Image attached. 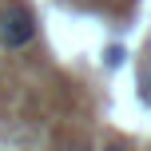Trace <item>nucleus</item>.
<instances>
[{"mask_svg": "<svg viewBox=\"0 0 151 151\" xmlns=\"http://www.w3.org/2000/svg\"><path fill=\"white\" fill-rule=\"evenodd\" d=\"M36 40V16L28 12L24 4H8L0 12V48L8 52H20Z\"/></svg>", "mask_w": 151, "mask_h": 151, "instance_id": "obj_1", "label": "nucleus"}, {"mask_svg": "<svg viewBox=\"0 0 151 151\" xmlns=\"http://www.w3.org/2000/svg\"><path fill=\"white\" fill-rule=\"evenodd\" d=\"M104 151H131L127 139H111V143H104Z\"/></svg>", "mask_w": 151, "mask_h": 151, "instance_id": "obj_2", "label": "nucleus"}, {"mask_svg": "<svg viewBox=\"0 0 151 151\" xmlns=\"http://www.w3.org/2000/svg\"><path fill=\"white\" fill-rule=\"evenodd\" d=\"M107 64H111V68H119V64H123V48H111V52H107Z\"/></svg>", "mask_w": 151, "mask_h": 151, "instance_id": "obj_3", "label": "nucleus"}, {"mask_svg": "<svg viewBox=\"0 0 151 151\" xmlns=\"http://www.w3.org/2000/svg\"><path fill=\"white\" fill-rule=\"evenodd\" d=\"M56 151H83V147H80V143H76V139H64V143H60V147H56Z\"/></svg>", "mask_w": 151, "mask_h": 151, "instance_id": "obj_4", "label": "nucleus"}]
</instances>
